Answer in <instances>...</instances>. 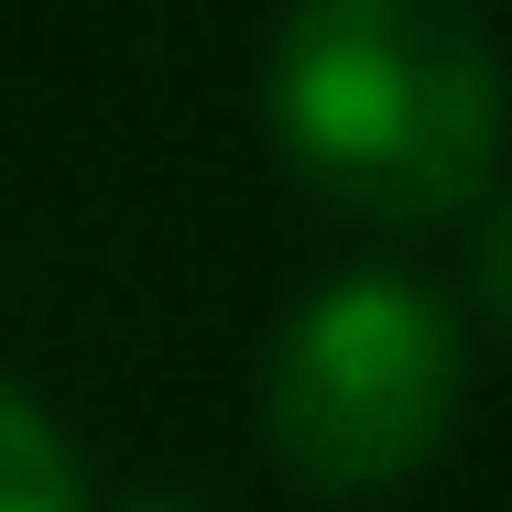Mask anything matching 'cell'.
Returning <instances> with one entry per match:
<instances>
[{
	"mask_svg": "<svg viewBox=\"0 0 512 512\" xmlns=\"http://www.w3.org/2000/svg\"><path fill=\"white\" fill-rule=\"evenodd\" d=\"M469 393V338L414 273H338L284 316L262 360V436L306 491H404L447 447Z\"/></svg>",
	"mask_w": 512,
	"mask_h": 512,
	"instance_id": "obj_2",
	"label": "cell"
},
{
	"mask_svg": "<svg viewBox=\"0 0 512 512\" xmlns=\"http://www.w3.org/2000/svg\"><path fill=\"white\" fill-rule=\"evenodd\" d=\"M262 120L327 207L436 229L491 197L512 99L469 0H295L262 66Z\"/></svg>",
	"mask_w": 512,
	"mask_h": 512,
	"instance_id": "obj_1",
	"label": "cell"
},
{
	"mask_svg": "<svg viewBox=\"0 0 512 512\" xmlns=\"http://www.w3.org/2000/svg\"><path fill=\"white\" fill-rule=\"evenodd\" d=\"M131 512H186V502H164V491H153V502H131Z\"/></svg>",
	"mask_w": 512,
	"mask_h": 512,
	"instance_id": "obj_5",
	"label": "cell"
},
{
	"mask_svg": "<svg viewBox=\"0 0 512 512\" xmlns=\"http://www.w3.org/2000/svg\"><path fill=\"white\" fill-rule=\"evenodd\" d=\"M469 284H480V306L512 327V197H491L480 240H469Z\"/></svg>",
	"mask_w": 512,
	"mask_h": 512,
	"instance_id": "obj_4",
	"label": "cell"
},
{
	"mask_svg": "<svg viewBox=\"0 0 512 512\" xmlns=\"http://www.w3.org/2000/svg\"><path fill=\"white\" fill-rule=\"evenodd\" d=\"M0 512H88V469L55 436V414L22 382H0Z\"/></svg>",
	"mask_w": 512,
	"mask_h": 512,
	"instance_id": "obj_3",
	"label": "cell"
}]
</instances>
